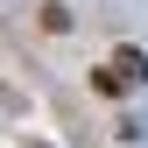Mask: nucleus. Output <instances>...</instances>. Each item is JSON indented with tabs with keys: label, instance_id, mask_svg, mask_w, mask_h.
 <instances>
[{
	"label": "nucleus",
	"instance_id": "obj_2",
	"mask_svg": "<svg viewBox=\"0 0 148 148\" xmlns=\"http://www.w3.org/2000/svg\"><path fill=\"white\" fill-rule=\"evenodd\" d=\"M42 28H49V35H64V28H71V7H64V0H49V7H42Z\"/></svg>",
	"mask_w": 148,
	"mask_h": 148
},
{
	"label": "nucleus",
	"instance_id": "obj_1",
	"mask_svg": "<svg viewBox=\"0 0 148 148\" xmlns=\"http://www.w3.org/2000/svg\"><path fill=\"white\" fill-rule=\"evenodd\" d=\"M92 85H99L106 99H120V92H134V85H148V49H134V42H120V49H113V64H106V71H92Z\"/></svg>",
	"mask_w": 148,
	"mask_h": 148
}]
</instances>
